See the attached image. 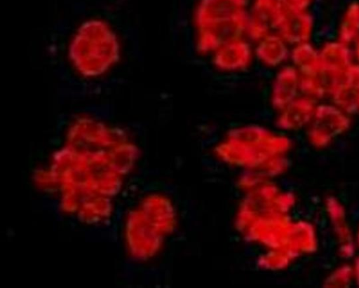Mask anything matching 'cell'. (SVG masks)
<instances>
[{
    "mask_svg": "<svg viewBox=\"0 0 359 288\" xmlns=\"http://www.w3.org/2000/svg\"><path fill=\"white\" fill-rule=\"evenodd\" d=\"M248 15L198 28L196 47L200 53L215 52L222 46L241 39L247 32Z\"/></svg>",
    "mask_w": 359,
    "mask_h": 288,
    "instance_id": "obj_1",
    "label": "cell"
},
{
    "mask_svg": "<svg viewBox=\"0 0 359 288\" xmlns=\"http://www.w3.org/2000/svg\"><path fill=\"white\" fill-rule=\"evenodd\" d=\"M247 0H201L195 13L198 28L248 15Z\"/></svg>",
    "mask_w": 359,
    "mask_h": 288,
    "instance_id": "obj_2",
    "label": "cell"
},
{
    "mask_svg": "<svg viewBox=\"0 0 359 288\" xmlns=\"http://www.w3.org/2000/svg\"><path fill=\"white\" fill-rule=\"evenodd\" d=\"M278 18V0H255L248 15L246 33L251 39L259 41L277 29Z\"/></svg>",
    "mask_w": 359,
    "mask_h": 288,
    "instance_id": "obj_3",
    "label": "cell"
},
{
    "mask_svg": "<svg viewBox=\"0 0 359 288\" xmlns=\"http://www.w3.org/2000/svg\"><path fill=\"white\" fill-rule=\"evenodd\" d=\"M344 74L320 63L315 70L299 77V89L316 97L332 95L341 82Z\"/></svg>",
    "mask_w": 359,
    "mask_h": 288,
    "instance_id": "obj_4",
    "label": "cell"
},
{
    "mask_svg": "<svg viewBox=\"0 0 359 288\" xmlns=\"http://www.w3.org/2000/svg\"><path fill=\"white\" fill-rule=\"evenodd\" d=\"M214 53L215 64L224 70L233 71L245 68L251 60L250 46L242 39L231 41Z\"/></svg>",
    "mask_w": 359,
    "mask_h": 288,
    "instance_id": "obj_5",
    "label": "cell"
},
{
    "mask_svg": "<svg viewBox=\"0 0 359 288\" xmlns=\"http://www.w3.org/2000/svg\"><path fill=\"white\" fill-rule=\"evenodd\" d=\"M311 24V18L304 11L279 15L277 30L285 41L300 44L309 39Z\"/></svg>",
    "mask_w": 359,
    "mask_h": 288,
    "instance_id": "obj_6",
    "label": "cell"
},
{
    "mask_svg": "<svg viewBox=\"0 0 359 288\" xmlns=\"http://www.w3.org/2000/svg\"><path fill=\"white\" fill-rule=\"evenodd\" d=\"M335 103L351 114L359 113V67L351 66L333 93Z\"/></svg>",
    "mask_w": 359,
    "mask_h": 288,
    "instance_id": "obj_7",
    "label": "cell"
},
{
    "mask_svg": "<svg viewBox=\"0 0 359 288\" xmlns=\"http://www.w3.org/2000/svg\"><path fill=\"white\" fill-rule=\"evenodd\" d=\"M299 89V76L297 71L291 67L283 68L274 81L271 102L273 106L282 110L293 101Z\"/></svg>",
    "mask_w": 359,
    "mask_h": 288,
    "instance_id": "obj_8",
    "label": "cell"
},
{
    "mask_svg": "<svg viewBox=\"0 0 359 288\" xmlns=\"http://www.w3.org/2000/svg\"><path fill=\"white\" fill-rule=\"evenodd\" d=\"M315 110L314 103L311 99L295 98L281 110L278 124L285 128L303 125L313 118Z\"/></svg>",
    "mask_w": 359,
    "mask_h": 288,
    "instance_id": "obj_9",
    "label": "cell"
},
{
    "mask_svg": "<svg viewBox=\"0 0 359 288\" xmlns=\"http://www.w3.org/2000/svg\"><path fill=\"white\" fill-rule=\"evenodd\" d=\"M313 130L334 132L348 125L347 117L337 107L321 105L316 108L313 114Z\"/></svg>",
    "mask_w": 359,
    "mask_h": 288,
    "instance_id": "obj_10",
    "label": "cell"
},
{
    "mask_svg": "<svg viewBox=\"0 0 359 288\" xmlns=\"http://www.w3.org/2000/svg\"><path fill=\"white\" fill-rule=\"evenodd\" d=\"M285 40L271 34L259 41L256 49L258 57L266 64L275 66L283 62L287 55Z\"/></svg>",
    "mask_w": 359,
    "mask_h": 288,
    "instance_id": "obj_11",
    "label": "cell"
},
{
    "mask_svg": "<svg viewBox=\"0 0 359 288\" xmlns=\"http://www.w3.org/2000/svg\"><path fill=\"white\" fill-rule=\"evenodd\" d=\"M319 55L323 64L343 73L351 66L350 53L341 42L326 45Z\"/></svg>",
    "mask_w": 359,
    "mask_h": 288,
    "instance_id": "obj_12",
    "label": "cell"
},
{
    "mask_svg": "<svg viewBox=\"0 0 359 288\" xmlns=\"http://www.w3.org/2000/svg\"><path fill=\"white\" fill-rule=\"evenodd\" d=\"M292 56L302 75L313 71L321 63L319 53L306 43L298 44L293 50Z\"/></svg>",
    "mask_w": 359,
    "mask_h": 288,
    "instance_id": "obj_13",
    "label": "cell"
},
{
    "mask_svg": "<svg viewBox=\"0 0 359 288\" xmlns=\"http://www.w3.org/2000/svg\"><path fill=\"white\" fill-rule=\"evenodd\" d=\"M359 32V11L348 12L344 20L340 34L341 42L346 44L352 41Z\"/></svg>",
    "mask_w": 359,
    "mask_h": 288,
    "instance_id": "obj_14",
    "label": "cell"
},
{
    "mask_svg": "<svg viewBox=\"0 0 359 288\" xmlns=\"http://www.w3.org/2000/svg\"><path fill=\"white\" fill-rule=\"evenodd\" d=\"M357 55H358V58L359 60V39H358V45H357Z\"/></svg>",
    "mask_w": 359,
    "mask_h": 288,
    "instance_id": "obj_15",
    "label": "cell"
}]
</instances>
